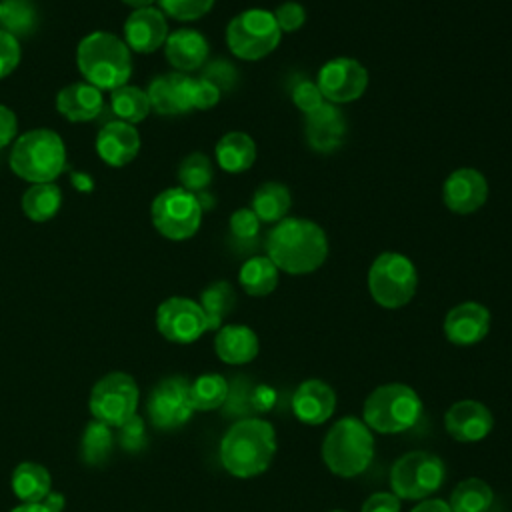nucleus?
I'll return each mask as SVG.
<instances>
[{"label":"nucleus","instance_id":"49","mask_svg":"<svg viewBox=\"0 0 512 512\" xmlns=\"http://www.w3.org/2000/svg\"><path fill=\"white\" fill-rule=\"evenodd\" d=\"M42 504H44L50 512H62V508H64V496L50 490L48 496L42 500Z\"/></svg>","mask_w":512,"mask_h":512},{"label":"nucleus","instance_id":"53","mask_svg":"<svg viewBox=\"0 0 512 512\" xmlns=\"http://www.w3.org/2000/svg\"><path fill=\"white\" fill-rule=\"evenodd\" d=\"M332 512H344V510H332Z\"/></svg>","mask_w":512,"mask_h":512},{"label":"nucleus","instance_id":"20","mask_svg":"<svg viewBox=\"0 0 512 512\" xmlns=\"http://www.w3.org/2000/svg\"><path fill=\"white\" fill-rule=\"evenodd\" d=\"M306 142L320 154H332L344 144L346 120L336 104L324 102L316 112L306 114Z\"/></svg>","mask_w":512,"mask_h":512},{"label":"nucleus","instance_id":"12","mask_svg":"<svg viewBox=\"0 0 512 512\" xmlns=\"http://www.w3.org/2000/svg\"><path fill=\"white\" fill-rule=\"evenodd\" d=\"M316 86L330 104H346L358 100L368 88V70L350 56H336L322 64Z\"/></svg>","mask_w":512,"mask_h":512},{"label":"nucleus","instance_id":"44","mask_svg":"<svg viewBox=\"0 0 512 512\" xmlns=\"http://www.w3.org/2000/svg\"><path fill=\"white\" fill-rule=\"evenodd\" d=\"M220 100V88L206 80L204 76L192 78V108L194 110H208L216 106Z\"/></svg>","mask_w":512,"mask_h":512},{"label":"nucleus","instance_id":"3","mask_svg":"<svg viewBox=\"0 0 512 512\" xmlns=\"http://www.w3.org/2000/svg\"><path fill=\"white\" fill-rule=\"evenodd\" d=\"M76 64L88 84L98 90L124 86L132 72L130 48L110 32H92L76 48Z\"/></svg>","mask_w":512,"mask_h":512},{"label":"nucleus","instance_id":"7","mask_svg":"<svg viewBox=\"0 0 512 512\" xmlns=\"http://www.w3.org/2000/svg\"><path fill=\"white\" fill-rule=\"evenodd\" d=\"M418 286V272L414 262L398 252H382L374 258L368 270V290L382 308L406 306Z\"/></svg>","mask_w":512,"mask_h":512},{"label":"nucleus","instance_id":"19","mask_svg":"<svg viewBox=\"0 0 512 512\" xmlns=\"http://www.w3.org/2000/svg\"><path fill=\"white\" fill-rule=\"evenodd\" d=\"M492 412L478 400H460L444 416L446 432L458 442H476L492 430Z\"/></svg>","mask_w":512,"mask_h":512},{"label":"nucleus","instance_id":"39","mask_svg":"<svg viewBox=\"0 0 512 512\" xmlns=\"http://www.w3.org/2000/svg\"><path fill=\"white\" fill-rule=\"evenodd\" d=\"M230 232L240 242H254L260 232V218L252 208H238L230 216Z\"/></svg>","mask_w":512,"mask_h":512},{"label":"nucleus","instance_id":"16","mask_svg":"<svg viewBox=\"0 0 512 512\" xmlns=\"http://www.w3.org/2000/svg\"><path fill=\"white\" fill-rule=\"evenodd\" d=\"M168 38L166 16L160 8H138L124 22V42L130 50L150 54Z\"/></svg>","mask_w":512,"mask_h":512},{"label":"nucleus","instance_id":"52","mask_svg":"<svg viewBox=\"0 0 512 512\" xmlns=\"http://www.w3.org/2000/svg\"><path fill=\"white\" fill-rule=\"evenodd\" d=\"M0 20H2V2H0Z\"/></svg>","mask_w":512,"mask_h":512},{"label":"nucleus","instance_id":"38","mask_svg":"<svg viewBox=\"0 0 512 512\" xmlns=\"http://www.w3.org/2000/svg\"><path fill=\"white\" fill-rule=\"evenodd\" d=\"M160 10L174 20H198L208 14L214 6V0H158Z\"/></svg>","mask_w":512,"mask_h":512},{"label":"nucleus","instance_id":"50","mask_svg":"<svg viewBox=\"0 0 512 512\" xmlns=\"http://www.w3.org/2000/svg\"><path fill=\"white\" fill-rule=\"evenodd\" d=\"M10 512H50V510L42 502H38V504H20V506L12 508Z\"/></svg>","mask_w":512,"mask_h":512},{"label":"nucleus","instance_id":"51","mask_svg":"<svg viewBox=\"0 0 512 512\" xmlns=\"http://www.w3.org/2000/svg\"><path fill=\"white\" fill-rule=\"evenodd\" d=\"M122 2L128 4V6H132L134 10H138V8H148V6H152L154 0H122Z\"/></svg>","mask_w":512,"mask_h":512},{"label":"nucleus","instance_id":"21","mask_svg":"<svg viewBox=\"0 0 512 512\" xmlns=\"http://www.w3.org/2000/svg\"><path fill=\"white\" fill-rule=\"evenodd\" d=\"M490 330V312L478 302H462L444 318V334L452 344L470 346L480 342Z\"/></svg>","mask_w":512,"mask_h":512},{"label":"nucleus","instance_id":"30","mask_svg":"<svg viewBox=\"0 0 512 512\" xmlns=\"http://www.w3.org/2000/svg\"><path fill=\"white\" fill-rule=\"evenodd\" d=\"M238 282L248 296H268L278 286V268L268 256H252L240 266Z\"/></svg>","mask_w":512,"mask_h":512},{"label":"nucleus","instance_id":"41","mask_svg":"<svg viewBox=\"0 0 512 512\" xmlns=\"http://www.w3.org/2000/svg\"><path fill=\"white\" fill-rule=\"evenodd\" d=\"M118 430H120L118 434L120 446L126 452H138L146 446V428H144V420L138 414H134L122 426H118Z\"/></svg>","mask_w":512,"mask_h":512},{"label":"nucleus","instance_id":"48","mask_svg":"<svg viewBox=\"0 0 512 512\" xmlns=\"http://www.w3.org/2000/svg\"><path fill=\"white\" fill-rule=\"evenodd\" d=\"M412 512H452V510H450L448 502L430 498V500H422L416 508H412Z\"/></svg>","mask_w":512,"mask_h":512},{"label":"nucleus","instance_id":"8","mask_svg":"<svg viewBox=\"0 0 512 512\" xmlns=\"http://www.w3.org/2000/svg\"><path fill=\"white\" fill-rule=\"evenodd\" d=\"M282 32L274 14L262 8H248L236 14L226 26L228 50L240 60H260L274 52L280 44Z\"/></svg>","mask_w":512,"mask_h":512},{"label":"nucleus","instance_id":"37","mask_svg":"<svg viewBox=\"0 0 512 512\" xmlns=\"http://www.w3.org/2000/svg\"><path fill=\"white\" fill-rule=\"evenodd\" d=\"M2 30L18 36L30 34L36 26V10L30 0H4L2 2Z\"/></svg>","mask_w":512,"mask_h":512},{"label":"nucleus","instance_id":"32","mask_svg":"<svg viewBox=\"0 0 512 512\" xmlns=\"http://www.w3.org/2000/svg\"><path fill=\"white\" fill-rule=\"evenodd\" d=\"M206 314L208 330H216L222 326V320L230 314L236 304V292L230 282L216 280L208 288L202 290L198 302Z\"/></svg>","mask_w":512,"mask_h":512},{"label":"nucleus","instance_id":"14","mask_svg":"<svg viewBox=\"0 0 512 512\" xmlns=\"http://www.w3.org/2000/svg\"><path fill=\"white\" fill-rule=\"evenodd\" d=\"M148 416L160 430H174L186 424L194 412L190 402V382L182 376H170L158 382L148 398Z\"/></svg>","mask_w":512,"mask_h":512},{"label":"nucleus","instance_id":"5","mask_svg":"<svg viewBox=\"0 0 512 512\" xmlns=\"http://www.w3.org/2000/svg\"><path fill=\"white\" fill-rule=\"evenodd\" d=\"M372 456V432L354 416L334 422L322 440V460L336 476L352 478L362 474L370 466Z\"/></svg>","mask_w":512,"mask_h":512},{"label":"nucleus","instance_id":"28","mask_svg":"<svg viewBox=\"0 0 512 512\" xmlns=\"http://www.w3.org/2000/svg\"><path fill=\"white\" fill-rule=\"evenodd\" d=\"M108 112L118 122H126L132 126L142 122L150 112V100L146 90L128 84L110 90Z\"/></svg>","mask_w":512,"mask_h":512},{"label":"nucleus","instance_id":"33","mask_svg":"<svg viewBox=\"0 0 512 512\" xmlns=\"http://www.w3.org/2000/svg\"><path fill=\"white\" fill-rule=\"evenodd\" d=\"M492 498V488L484 480L466 478L452 490L448 506L452 512H486Z\"/></svg>","mask_w":512,"mask_h":512},{"label":"nucleus","instance_id":"9","mask_svg":"<svg viewBox=\"0 0 512 512\" xmlns=\"http://www.w3.org/2000/svg\"><path fill=\"white\" fill-rule=\"evenodd\" d=\"M444 476V462L438 456L424 450L408 452L390 470L392 494L404 500H424L442 486Z\"/></svg>","mask_w":512,"mask_h":512},{"label":"nucleus","instance_id":"43","mask_svg":"<svg viewBox=\"0 0 512 512\" xmlns=\"http://www.w3.org/2000/svg\"><path fill=\"white\" fill-rule=\"evenodd\" d=\"M20 62V42L14 34L0 28V78H6Z\"/></svg>","mask_w":512,"mask_h":512},{"label":"nucleus","instance_id":"47","mask_svg":"<svg viewBox=\"0 0 512 512\" xmlns=\"http://www.w3.org/2000/svg\"><path fill=\"white\" fill-rule=\"evenodd\" d=\"M16 132H18L16 114L8 106L0 104V148L8 146L16 138Z\"/></svg>","mask_w":512,"mask_h":512},{"label":"nucleus","instance_id":"40","mask_svg":"<svg viewBox=\"0 0 512 512\" xmlns=\"http://www.w3.org/2000/svg\"><path fill=\"white\" fill-rule=\"evenodd\" d=\"M292 102L296 104L298 110H302L304 114H312L316 112L326 100L322 96V92L318 90L316 82L308 80V78H300L296 80V84L292 86Z\"/></svg>","mask_w":512,"mask_h":512},{"label":"nucleus","instance_id":"24","mask_svg":"<svg viewBox=\"0 0 512 512\" xmlns=\"http://www.w3.org/2000/svg\"><path fill=\"white\" fill-rule=\"evenodd\" d=\"M56 108L70 122H90L102 114L104 96L88 82H74L58 92Z\"/></svg>","mask_w":512,"mask_h":512},{"label":"nucleus","instance_id":"22","mask_svg":"<svg viewBox=\"0 0 512 512\" xmlns=\"http://www.w3.org/2000/svg\"><path fill=\"white\" fill-rule=\"evenodd\" d=\"M336 408V394L334 390L322 380H304L292 398V410L298 420L304 424H324Z\"/></svg>","mask_w":512,"mask_h":512},{"label":"nucleus","instance_id":"4","mask_svg":"<svg viewBox=\"0 0 512 512\" xmlns=\"http://www.w3.org/2000/svg\"><path fill=\"white\" fill-rule=\"evenodd\" d=\"M66 166V146L62 138L48 128L28 130L16 138L10 152L14 174L32 184L54 182Z\"/></svg>","mask_w":512,"mask_h":512},{"label":"nucleus","instance_id":"46","mask_svg":"<svg viewBox=\"0 0 512 512\" xmlns=\"http://www.w3.org/2000/svg\"><path fill=\"white\" fill-rule=\"evenodd\" d=\"M362 512H400V498L392 492H376L366 498Z\"/></svg>","mask_w":512,"mask_h":512},{"label":"nucleus","instance_id":"15","mask_svg":"<svg viewBox=\"0 0 512 512\" xmlns=\"http://www.w3.org/2000/svg\"><path fill=\"white\" fill-rule=\"evenodd\" d=\"M442 200L454 214H472L486 204L488 182L476 168H458L444 180Z\"/></svg>","mask_w":512,"mask_h":512},{"label":"nucleus","instance_id":"17","mask_svg":"<svg viewBox=\"0 0 512 512\" xmlns=\"http://www.w3.org/2000/svg\"><path fill=\"white\" fill-rule=\"evenodd\" d=\"M148 100H150V110L164 114V116H174V114H184L194 110L192 108V76L184 72H170L156 76L148 90Z\"/></svg>","mask_w":512,"mask_h":512},{"label":"nucleus","instance_id":"27","mask_svg":"<svg viewBox=\"0 0 512 512\" xmlns=\"http://www.w3.org/2000/svg\"><path fill=\"white\" fill-rule=\"evenodd\" d=\"M50 472L38 462H22L12 472V492L22 504H38L50 492Z\"/></svg>","mask_w":512,"mask_h":512},{"label":"nucleus","instance_id":"36","mask_svg":"<svg viewBox=\"0 0 512 512\" xmlns=\"http://www.w3.org/2000/svg\"><path fill=\"white\" fill-rule=\"evenodd\" d=\"M112 442H114V436L110 432V426H106L98 420H92L86 426L84 436H82V458H84V462L90 464V466L102 464L112 452Z\"/></svg>","mask_w":512,"mask_h":512},{"label":"nucleus","instance_id":"23","mask_svg":"<svg viewBox=\"0 0 512 512\" xmlns=\"http://www.w3.org/2000/svg\"><path fill=\"white\" fill-rule=\"evenodd\" d=\"M210 46L204 34L192 28H180L168 34L164 42L166 60L180 72L198 70L208 58Z\"/></svg>","mask_w":512,"mask_h":512},{"label":"nucleus","instance_id":"34","mask_svg":"<svg viewBox=\"0 0 512 512\" xmlns=\"http://www.w3.org/2000/svg\"><path fill=\"white\" fill-rule=\"evenodd\" d=\"M230 386L220 374H202L190 384V402L194 410H214L228 398Z\"/></svg>","mask_w":512,"mask_h":512},{"label":"nucleus","instance_id":"45","mask_svg":"<svg viewBox=\"0 0 512 512\" xmlns=\"http://www.w3.org/2000/svg\"><path fill=\"white\" fill-rule=\"evenodd\" d=\"M204 78L210 80L212 84H216L220 88V92H222V90H228V88H232L236 84V70L230 64L218 60V62H214V64H210L206 68Z\"/></svg>","mask_w":512,"mask_h":512},{"label":"nucleus","instance_id":"42","mask_svg":"<svg viewBox=\"0 0 512 512\" xmlns=\"http://www.w3.org/2000/svg\"><path fill=\"white\" fill-rule=\"evenodd\" d=\"M272 14L280 32H296L306 22V10L300 2H284Z\"/></svg>","mask_w":512,"mask_h":512},{"label":"nucleus","instance_id":"31","mask_svg":"<svg viewBox=\"0 0 512 512\" xmlns=\"http://www.w3.org/2000/svg\"><path fill=\"white\" fill-rule=\"evenodd\" d=\"M62 192L54 182L32 184L22 196V210L34 222H46L58 214Z\"/></svg>","mask_w":512,"mask_h":512},{"label":"nucleus","instance_id":"25","mask_svg":"<svg viewBox=\"0 0 512 512\" xmlns=\"http://www.w3.org/2000/svg\"><path fill=\"white\" fill-rule=\"evenodd\" d=\"M258 336L244 324L220 326L214 338L216 356L226 364H246L258 354Z\"/></svg>","mask_w":512,"mask_h":512},{"label":"nucleus","instance_id":"29","mask_svg":"<svg viewBox=\"0 0 512 512\" xmlns=\"http://www.w3.org/2000/svg\"><path fill=\"white\" fill-rule=\"evenodd\" d=\"M290 206H292V196L282 182H264L256 188L250 208L260 218V222L274 224L286 218Z\"/></svg>","mask_w":512,"mask_h":512},{"label":"nucleus","instance_id":"2","mask_svg":"<svg viewBox=\"0 0 512 512\" xmlns=\"http://www.w3.org/2000/svg\"><path fill=\"white\" fill-rule=\"evenodd\" d=\"M276 454L274 426L262 418L232 424L220 442V462L236 478L262 474Z\"/></svg>","mask_w":512,"mask_h":512},{"label":"nucleus","instance_id":"1","mask_svg":"<svg viewBox=\"0 0 512 512\" xmlns=\"http://www.w3.org/2000/svg\"><path fill=\"white\" fill-rule=\"evenodd\" d=\"M266 256L288 274H310L328 258L326 232L312 220L286 216L266 236Z\"/></svg>","mask_w":512,"mask_h":512},{"label":"nucleus","instance_id":"18","mask_svg":"<svg viewBox=\"0 0 512 512\" xmlns=\"http://www.w3.org/2000/svg\"><path fill=\"white\" fill-rule=\"evenodd\" d=\"M140 150V136L132 124L106 120L96 136L98 156L114 168H120L136 158Z\"/></svg>","mask_w":512,"mask_h":512},{"label":"nucleus","instance_id":"13","mask_svg":"<svg viewBox=\"0 0 512 512\" xmlns=\"http://www.w3.org/2000/svg\"><path fill=\"white\" fill-rule=\"evenodd\" d=\"M156 328L170 342L190 344L208 330V320L198 302L184 296H172L158 306Z\"/></svg>","mask_w":512,"mask_h":512},{"label":"nucleus","instance_id":"35","mask_svg":"<svg viewBox=\"0 0 512 512\" xmlns=\"http://www.w3.org/2000/svg\"><path fill=\"white\" fill-rule=\"evenodd\" d=\"M178 180L184 190L198 194L204 192L212 182V162L202 152L188 154L178 166Z\"/></svg>","mask_w":512,"mask_h":512},{"label":"nucleus","instance_id":"6","mask_svg":"<svg viewBox=\"0 0 512 512\" xmlns=\"http://www.w3.org/2000/svg\"><path fill=\"white\" fill-rule=\"evenodd\" d=\"M362 416L368 428L380 434H398L420 420L422 402L410 386L390 382L370 392L364 402Z\"/></svg>","mask_w":512,"mask_h":512},{"label":"nucleus","instance_id":"10","mask_svg":"<svg viewBox=\"0 0 512 512\" xmlns=\"http://www.w3.org/2000/svg\"><path fill=\"white\" fill-rule=\"evenodd\" d=\"M154 228L168 240L192 238L202 222V206L196 194L182 186L162 190L150 208Z\"/></svg>","mask_w":512,"mask_h":512},{"label":"nucleus","instance_id":"26","mask_svg":"<svg viewBox=\"0 0 512 512\" xmlns=\"http://www.w3.org/2000/svg\"><path fill=\"white\" fill-rule=\"evenodd\" d=\"M256 160V144L246 132H226L216 142V162L224 172L240 174L252 168Z\"/></svg>","mask_w":512,"mask_h":512},{"label":"nucleus","instance_id":"11","mask_svg":"<svg viewBox=\"0 0 512 512\" xmlns=\"http://www.w3.org/2000/svg\"><path fill=\"white\" fill-rule=\"evenodd\" d=\"M88 404L94 420L118 428L136 414L138 386L134 378L124 372L106 374L94 384Z\"/></svg>","mask_w":512,"mask_h":512}]
</instances>
